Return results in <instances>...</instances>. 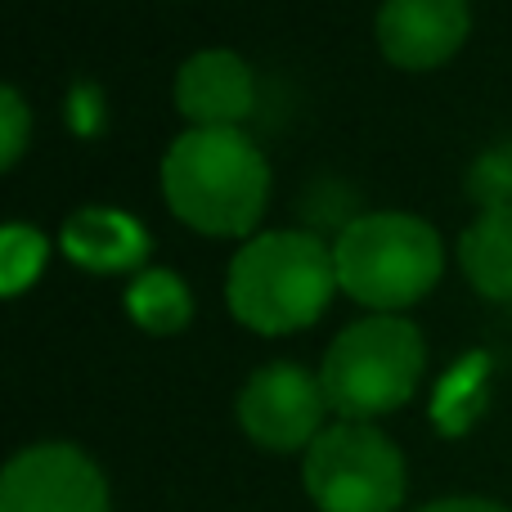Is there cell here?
Listing matches in <instances>:
<instances>
[{"instance_id": "3", "label": "cell", "mask_w": 512, "mask_h": 512, "mask_svg": "<svg viewBox=\"0 0 512 512\" xmlns=\"http://www.w3.org/2000/svg\"><path fill=\"white\" fill-rule=\"evenodd\" d=\"M337 288L351 301L396 315L423 301L445 270L441 234L409 212H369L333 243Z\"/></svg>"}, {"instance_id": "14", "label": "cell", "mask_w": 512, "mask_h": 512, "mask_svg": "<svg viewBox=\"0 0 512 512\" xmlns=\"http://www.w3.org/2000/svg\"><path fill=\"white\" fill-rule=\"evenodd\" d=\"M27 131H32V117H27V104L14 86L0 90V167H14L27 149Z\"/></svg>"}, {"instance_id": "4", "label": "cell", "mask_w": 512, "mask_h": 512, "mask_svg": "<svg viewBox=\"0 0 512 512\" xmlns=\"http://www.w3.org/2000/svg\"><path fill=\"white\" fill-rule=\"evenodd\" d=\"M423 333L400 315H369L328 346L319 387L342 423H369L400 409L423 378Z\"/></svg>"}, {"instance_id": "1", "label": "cell", "mask_w": 512, "mask_h": 512, "mask_svg": "<svg viewBox=\"0 0 512 512\" xmlns=\"http://www.w3.org/2000/svg\"><path fill=\"white\" fill-rule=\"evenodd\" d=\"M162 194L189 230L243 239L270 198V162L243 131L189 126L162 158Z\"/></svg>"}, {"instance_id": "13", "label": "cell", "mask_w": 512, "mask_h": 512, "mask_svg": "<svg viewBox=\"0 0 512 512\" xmlns=\"http://www.w3.org/2000/svg\"><path fill=\"white\" fill-rule=\"evenodd\" d=\"M45 234L32 225H5L0 234V292L18 297L23 288H32L36 274L45 270Z\"/></svg>"}, {"instance_id": "8", "label": "cell", "mask_w": 512, "mask_h": 512, "mask_svg": "<svg viewBox=\"0 0 512 512\" xmlns=\"http://www.w3.org/2000/svg\"><path fill=\"white\" fill-rule=\"evenodd\" d=\"M472 32L468 0H382L378 50L405 72L450 63Z\"/></svg>"}, {"instance_id": "2", "label": "cell", "mask_w": 512, "mask_h": 512, "mask_svg": "<svg viewBox=\"0 0 512 512\" xmlns=\"http://www.w3.org/2000/svg\"><path fill=\"white\" fill-rule=\"evenodd\" d=\"M337 265L333 248L306 230H274L243 243L230 261L225 297L243 328L283 337L310 328L333 301Z\"/></svg>"}, {"instance_id": "7", "label": "cell", "mask_w": 512, "mask_h": 512, "mask_svg": "<svg viewBox=\"0 0 512 512\" xmlns=\"http://www.w3.org/2000/svg\"><path fill=\"white\" fill-rule=\"evenodd\" d=\"M324 387L297 364H265L239 391V427L261 450L292 454L324 432Z\"/></svg>"}, {"instance_id": "5", "label": "cell", "mask_w": 512, "mask_h": 512, "mask_svg": "<svg viewBox=\"0 0 512 512\" xmlns=\"http://www.w3.org/2000/svg\"><path fill=\"white\" fill-rule=\"evenodd\" d=\"M301 477L319 512H396L405 499V459L373 423L324 427Z\"/></svg>"}, {"instance_id": "11", "label": "cell", "mask_w": 512, "mask_h": 512, "mask_svg": "<svg viewBox=\"0 0 512 512\" xmlns=\"http://www.w3.org/2000/svg\"><path fill=\"white\" fill-rule=\"evenodd\" d=\"M459 265L481 297L512 301V207H481L459 239Z\"/></svg>"}, {"instance_id": "12", "label": "cell", "mask_w": 512, "mask_h": 512, "mask_svg": "<svg viewBox=\"0 0 512 512\" xmlns=\"http://www.w3.org/2000/svg\"><path fill=\"white\" fill-rule=\"evenodd\" d=\"M126 310L144 333L171 337L194 319V297L171 270H140L126 288Z\"/></svg>"}, {"instance_id": "6", "label": "cell", "mask_w": 512, "mask_h": 512, "mask_svg": "<svg viewBox=\"0 0 512 512\" xmlns=\"http://www.w3.org/2000/svg\"><path fill=\"white\" fill-rule=\"evenodd\" d=\"M0 512H108V481L77 445H27L5 463Z\"/></svg>"}, {"instance_id": "10", "label": "cell", "mask_w": 512, "mask_h": 512, "mask_svg": "<svg viewBox=\"0 0 512 512\" xmlns=\"http://www.w3.org/2000/svg\"><path fill=\"white\" fill-rule=\"evenodd\" d=\"M63 256L90 274H140L149 230L117 207H81L59 234Z\"/></svg>"}, {"instance_id": "9", "label": "cell", "mask_w": 512, "mask_h": 512, "mask_svg": "<svg viewBox=\"0 0 512 512\" xmlns=\"http://www.w3.org/2000/svg\"><path fill=\"white\" fill-rule=\"evenodd\" d=\"M256 104V81L243 54L198 50L176 72V108L198 131H239Z\"/></svg>"}, {"instance_id": "15", "label": "cell", "mask_w": 512, "mask_h": 512, "mask_svg": "<svg viewBox=\"0 0 512 512\" xmlns=\"http://www.w3.org/2000/svg\"><path fill=\"white\" fill-rule=\"evenodd\" d=\"M418 512H508V508L490 504V499H436V504H427Z\"/></svg>"}]
</instances>
